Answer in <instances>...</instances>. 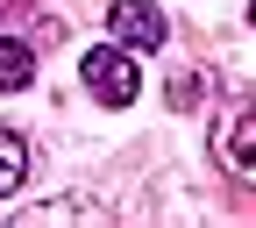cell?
<instances>
[{
    "label": "cell",
    "mask_w": 256,
    "mask_h": 228,
    "mask_svg": "<svg viewBox=\"0 0 256 228\" xmlns=\"http://www.w3.org/2000/svg\"><path fill=\"white\" fill-rule=\"evenodd\" d=\"M214 164L228 178H242V185H256V114L249 107H220V121H214Z\"/></svg>",
    "instance_id": "cell-1"
},
{
    "label": "cell",
    "mask_w": 256,
    "mask_h": 228,
    "mask_svg": "<svg viewBox=\"0 0 256 228\" xmlns=\"http://www.w3.org/2000/svg\"><path fill=\"white\" fill-rule=\"evenodd\" d=\"M249 22H256V8H249Z\"/></svg>",
    "instance_id": "cell-6"
},
{
    "label": "cell",
    "mask_w": 256,
    "mask_h": 228,
    "mask_svg": "<svg viewBox=\"0 0 256 228\" xmlns=\"http://www.w3.org/2000/svg\"><path fill=\"white\" fill-rule=\"evenodd\" d=\"M28 79H36V50L22 36H0V93H22Z\"/></svg>",
    "instance_id": "cell-4"
},
{
    "label": "cell",
    "mask_w": 256,
    "mask_h": 228,
    "mask_svg": "<svg viewBox=\"0 0 256 228\" xmlns=\"http://www.w3.org/2000/svg\"><path fill=\"white\" fill-rule=\"evenodd\" d=\"M22 178H28V143L14 136V128H0V200L22 192Z\"/></svg>",
    "instance_id": "cell-5"
},
{
    "label": "cell",
    "mask_w": 256,
    "mask_h": 228,
    "mask_svg": "<svg viewBox=\"0 0 256 228\" xmlns=\"http://www.w3.org/2000/svg\"><path fill=\"white\" fill-rule=\"evenodd\" d=\"M86 86H92V100H100V107H128V100L142 93L136 57H128V50H86Z\"/></svg>",
    "instance_id": "cell-2"
},
{
    "label": "cell",
    "mask_w": 256,
    "mask_h": 228,
    "mask_svg": "<svg viewBox=\"0 0 256 228\" xmlns=\"http://www.w3.org/2000/svg\"><path fill=\"white\" fill-rule=\"evenodd\" d=\"M107 29L121 50H164V15L150 8V0H114L107 8Z\"/></svg>",
    "instance_id": "cell-3"
}]
</instances>
